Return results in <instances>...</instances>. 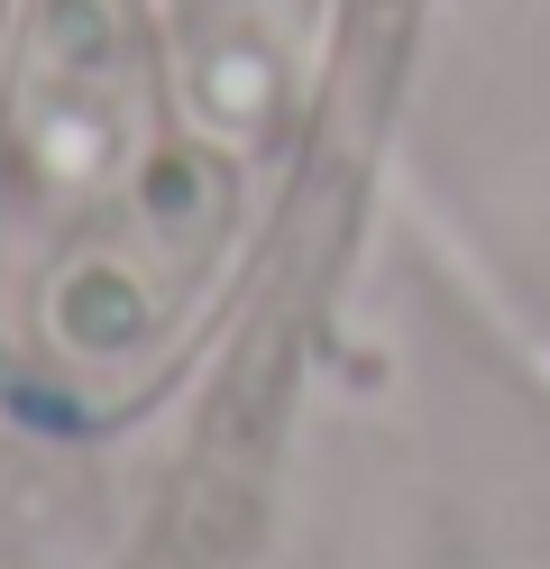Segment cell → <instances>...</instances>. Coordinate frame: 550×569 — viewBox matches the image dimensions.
<instances>
[{
	"label": "cell",
	"instance_id": "6da1fadb",
	"mask_svg": "<svg viewBox=\"0 0 550 569\" xmlns=\"http://www.w3.org/2000/svg\"><path fill=\"white\" fill-rule=\"evenodd\" d=\"M174 74L202 138L248 148L284 120L312 64V0H166Z\"/></svg>",
	"mask_w": 550,
	"mask_h": 569
}]
</instances>
